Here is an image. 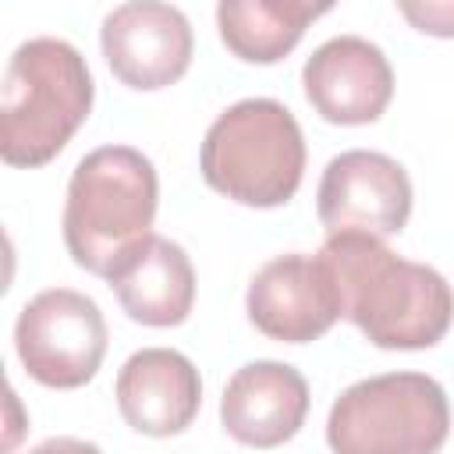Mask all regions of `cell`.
Wrapping results in <instances>:
<instances>
[{
  "label": "cell",
  "instance_id": "6da1fadb",
  "mask_svg": "<svg viewBox=\"0 0 454 454\" xmlns=\"http://www.w3.org/2000/svg\"><path fill=\"white\" fill-rule=\"evenodd\" d=\"M337 287L340 319H351L369 344L419 351L443 340L454 323V291L426 262L401 259L372 234H330L316 252Z\"/></svg>",
  "mask_w": 454,
  "mask_h": 454
},
{
  "label": "cell",
  "instance_id": "7a4b0ae2",
  "mask_svg": "<svg viewBox=\"0 0 454 454\" xmlns=\"http://www.w3.org/2000/svg\"><path fill=\"white\" fill-rule=\"evenodd\" d=\"M160 181L149 156L131 145H99L78 160L64 202V245L71 259L114 277L128 255L153 238Z\"/></svg>",
  "mask_w": 454,
  "mask_h": 454
},
{
  "label": "cell",
  "instance_id": "7c38bea8",
  "mask_svg": "<svg viewBox=\"0 0 454 454\" xmlns=\"http://www.w3.org/2000/svg\"><path fill=\"white\" fill-rule=\"evenodd\" d=\"M117 408L135 433L177 436L202 404V380L188 355L174 348H142L117 372Z\"/></svg>",
  "mask_w": 454,
  "mask_h": 454
},
{
  "label": "cell",
  "instance_id": "5bb4252c",
  "mask_svg": "<svg viewBox=\"0 0 454 454\" xmlns=\"http://www.w3.org/2000/svg\"><path fill=\"white\" fill-rule=\"evenodd\" d=\"M330 7L333 4L326 0H220L216 28L234 57L248 64H277L298 46L305 28Z\"/></svg>",
  "mask_w": 454,
  "mask_h": 454
},
{
  "label": "cell",
  "instance_id": "277c9868",
  "mask_svg": "<svg viewBox=\"0 0 454 454\" xmlns=\"http://www.w3.org/2000/svg\"><path fill=\"white\" fill-rule=\"evenodd\" d=\"M199 167L213 192L241 206L273 209L301 184L305 138L284 103L266 96L238 99L209 124Z\"/></svg>",
  "mask_w": 454,
  "mask_h": 454
},
{
  "label": "cell",
  "instance_id": "3957f363",
  "mask_svg": "<svg viewBox=\"0 0 454 454\" xmlns=\"http://www.w3.org/2000/svg\"><path fill=\"white\" fill-rule=\"evenodd\" d=\"M92 110L85 57L53 35L21 43L0 89V156L11 167L50 163Z\"/></svg>",
  "mask_w": 454,
  "mask_h": 454
},
{
  "label": "cell",
  "instance_id": "9c48e42d",
  "mask_svg": "<svg viewBox=\"0 0 454 454\" xmlns=\"http://www.w3.org/2000/svg\"><path fill=\"white\" fill-rule=\"evenodd\" d=\"M245 309L259 333L284 344H309L340 319L337 287L323 259L301 252L270 259L252 277Z\"/></svg>",
  "mask_w": 454,
  "mask_h": 454
},
{
  "label": "cell",
  "instance_id": "ba28073f",
  "mask_svg": "<svg viewBox=\"0 0 454 454\" xmlns=\"http://www.w3.org/2000/svg\"><path fill=\"white\" fill-rule=\"evenodd\" d=\"M99 46L110 71L124 85L138 92H156L174 85L188 71L195 35L177 7L156 0H135L114 7L103 18Z\"/></svg>",
  "mask_w": 454,
  "mask_h": 454
},
{
  "label": "cell",
  "instance_id": "8fae6325",
  "mask_svg": "<svg viewBox=\"0 0 454 454\" xmlns=\"http://www.w3.org/2000/svg\"><path fill=\"white\" fill-rule=\"evenodd\" d=\"M309 415V383L287 362H248L241 365L220 397L223 429L245 447H280L287 443Z\"/></svg>",
  "mask_w": 454,
  "mask_h": 454
},
{
  "label": "cell",
  "instance_id": "4fadbf2b",
  "mask_svg": "<svg viewBox=\"0 0 454 454\" xmlns=\"http://www.w3.org/2000/svg\"><path fill=\"white\" fill-rule=\"evenodd\" d=\"M121 309L142 326H177L195 305V270L184 248L153 234L110 277Z\"/></svg>",
  "mask_w": 454,
  "mask_h": 454
},
{
  "label": "cell",
  "instance_id": "52a82bcc",
  "mask_svg": "<svg viewBox=\"0 0 454 454\" xmlns=\"http://www.w3.org/2000/svg\"><path fill=\"white\" fill-rule=\"evenodd\" d=\"M316 213L330 234L390 238L408 223L411 181L408 170L376 149H348L323 170Z\"/></svg>",
  "mask_w": 454,
  "mask_h": 454
},
{
  "label": "cell",
  "instance_id": "2e32d148",
  "mask_svg": "<svg viewBox=\"0 0 454 454\" xmlns=\"http://www.w3.org/2000/svg\"><path fill=\"white\" fill-rule=\"evenodd\" d=\"M28 454H103L92 440H78V436H50L39 447H32Z\"/></svg>",
  "mask_w": 454,
  "mask_h": 454
},
{
  "label": "cell",
  "instance_id": "9a60e30c",
  "mask_svg": "<svg viewBox=\"0 0 454 454\" xmlns=\"http://www.w3.org/2000/svg\"><path fill=\"white\" fill-rule=\"evenodd\" d=\"M397 11H401L419 32L443 35V39L454 35V0H401Z\"/></svg>",
  "mask_w": 454,
  "mask_h": 454
},
{
  "label": "cell",
  "instance_id": "5b68a950",
  "mask_svg": "<svg viewBox=\"0 0 454 454\" xmlns=\"http://www.w3.org/2000/svg\"><path fill=\"white\" fill-rule=\"evenodd\" d=\"M450 433L443 387L426 372H383L351 383L330 408L333 454H436Z\"/></svg>",
  "mask_w": 454,
  "mask_h": 454
},
{
  "label": "cell",
  "instance_id": "30bf717a",
  "mask_svg": "<svg viewBox=\"0 0 454 454\" xmlns=\"http://www.w3.org/2000/svg\"><path fill=\"white\" fill-rule=\"evenodd\" d=\"M305 99L330 124H372L394 96L387 53L362 35H333L301 67Z\"/></svg>",
  "mask_w": 454,
  "mask_h": 454
},
{
  "label": "cell",
  "instance_id": "8992f818",
  "mask_svg": "<svg viewBox=\"0 0 454 454\" xmlns=\"http://www.w3.org/2000/svg\"><path fill=\"white\" fill-rule=\"evenodd\" d=\"M14 348L25 372L53 390L85 387L106 355V319L99 305L71 287L39 291L14 323Z\"/></svg>",
  "mask_w": 454,
  "mask_h": 454
}]
</instances>
